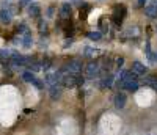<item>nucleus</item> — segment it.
I'll use <instances>...</instances> for the list:
<instances>
[{"label": "nucleus", "mask_w": 157, "mask_h": 135, "mask_svg": "<svg viewBox=\"0 0 157 135\" xmlns=\"http://www.w3.org/2000/svg\"><path fill=\"white\" fill-rule=\"evenodd\" d=\"M82 69H83L82 61H78V60H72V61H69L68 64H64V66L61 68V69H60V72H61V75H63V74L80 75V74H82Z\"/></svg>", "instance_id": "obj_1"}, {"label": "nucleus", "mask_w": 157, "mask_h": 135, "mask_svg": "<svg viewBox=\"0 0 157 135\" xmlns=\"http://www.w3.org/2000/svg\"><path fill=\"white\" fill-rule=\"evenodd\" d=\"M60 83H61V87L74 88V87H78V85H83V77H80V75H72V74H63Z\"/></svg>", "instance_id": "obj_2"}, {"label": "nucleus", "mask_w": 157, "mask_h": 135, "mask_svg": "<svg viewBox=\"0 0 157 135\" xmlns=\"http://www.w3.org/2000/svg\"><path fill=\"white\" fill-rule=\"evenodd\" d=\"M99 71H101V66H99V63H96V61L88 63L86 68H85V74H86V77H90V79H94L96 75H99Z\"/></svg>", "instance_id": "obj_3"}, {"label": "nucleus", "mask_w": 157, "mask_h": 135, "mask_svg": "<svg viewBox=\"0 0 157 135\" xmlns=\"http://www.w3.org/2000/svg\"><path fill=\"white\" fill-rule=\"evenodd\" d=\"M61 93H63V87H61V83H57V85H52V87H49V94H50V99H54V101L60 99Z\"/></svg>", "instance_id": "obj_4"}, {"label": "nucleus", "mask_w": 157, "mask_h": 135, "mask_svg": "<svg viewBox=\"0 0 157 135\" xmlns=\"http://www.w3.org/2000/svg\"><path fill=\"white\" fill-rule=\"evenodd\" d=\"M123 88L130 91V93H135L140 88V83H138V80H135V79H127L126 82L123 83Z\"/></svg>", "instance_id": "obj_5"}, {"label": "nucleus", "mask_w": 157, "mask_h": 135, "mask_svg": "<svg viewBox=\"0 0 157 135\" xmlns=\"http://www.w3.org/2000/svg\"><path fill=\"white\" fill-rule=\"evenodd\" d=\"M126 102H127L126 94L124 93H116V96H115V107H116V109H120V110L124 109Z\"/></svg>", "instance_id": "obj_6"}, {"label": "nucleus", "mask_w": 157, "mask_h": 135, "mask_svg": "<svg viewBox=\"0 0 157 135\" xmlns=\"http://www.w3.org/2000/svg\"><path fill=\"white\" fill-rule=\"evenodd\" d=\"M132 71H134L137 75H145L146 71H148V68L143 64V63H140V61H134V63H132Z\"/></svg>", "instance_id": "obj_7"}, {"label": "nucleus", "mask_w": 157, "mask_h": 135, "mask_svg": "<svg viewBox=\"0 0 157 135\" xmlns=\"http://www.w3.org/2000/svg\"><path fill=\"white\" fill-rule=\"evenodd\" d=\"M13 14H14V10H13L11 6L10 8H3L2 11H0V19H2L3 22H10L13 19Z\"/></svg>", "instance_id": "obj_8"}, {"label": "nucleus", "mask_w": 157, "mask_h": 135, "mask_svg": "<svg viewBox=\"0 0 157 135\" xmlns=\"http://www.w3.org/2000/svg\"><path fill=\"white\" fill-rule=\"evenodd\" d=\"M145 14H146L149 19H157V6H155L154 3L148 5V6L145 8Z\"/></svg>", "instance_id": "obj_9"}, {"label": "nucleus", "mask_w": 157, "mask_h": 135, "mask_svg": "<svg viewBox=\"0 0 157 135\" xmlns=\"http://www.w3.org/2000/svg\"><path fill=\"white\" fill-rule=\"evenodd\" d=\"M29 14L32 17H38L39 14H41V6H39L38 3H30L29 5Z\"/></svg>", "instance_id": "obj_10"}, {"label": "nucleus", "mask_w": 157, "mask_h": 135, "mask_svg": "<svg viewBox=\"0 0 157 135\" xmlns=\"http://www.w3.org/2000/svg\"><path fill=\"white\" fill-rule=\"evenodd\" d=\"M83 53H85L86 57H90V58H94V57L101 55V50H99V49H94V47H86V49L83 50Z\"/></svg>", "instance_id": "obj_11"}, {"label": "nucleus", "mask_w": 157, "mask_h": 135, "mask_svg": "<svg viewBox=\"0 0 157 135\" xmlns=\"http://www.w3.org/2000/svg\"><path fill=\"white\" fill-rule=\"evenodd\" d=\"M60 16H61V17H69V16H71V5H69V3H63V5H61Z\"/></svg>", "instance_id": "obj_12"}, {"label": "nucleus", "mask_w": 157, "mask_h": 135, "mask_svg": "<svg viewBox=\"0 0 157 135\" xmlns=\"http://www.w3.org/2000/svg\"><path fill=\"white\" fill-rule=\"evenodd\" d=\"M143 82H145V85H148V87H151L152 90H155L157 91V77H145V80H143Z\"/></svg>", "instance_id": "obj_13"}, {"label": "nucleus", "mask_w": 157, "mask_h": 135, "mask_svg": "<svg viewBox=\"0 0 157 135\" xmlns=\"http://www.w3.org/2000/svg\"><path fill=\"white\" fill-rule=\"evenodd\" d=\"M112 83H113V77H112V75H109V77H105V79H102V80H101V88H102V90L110 88V87H112Z\"/></svg>", "instance_id": "obj_14"}, {"label": "nucleus", "mask_w": 157, "mask_h": 135, "mask_svg": "<svg viewBox=\"0 0 157 135\" xmlns=\"http://www.w3.org/2000/svg\"><path fill=\"white\" fill-rule=\"evenodd\" d=\"M22 79L25 80V82H30V83H33V80H35L36 77H35V74H33V72H30V71H25V72H22Z\"/></svg>", "instance_id": "obj_15"}, {"label": "nucleus", "mask_w": 157, "mask_h": 135, "mask_svg": "<svg viewBox=\"0 0 157 135\" xmlns=\"http://www.w3.org/2000/svg\"><path fill=\"white\" fill-rule=\"evenodd\" d=\"M22 44H24V47H30V46H32V35H30V33H25V35H24Z\"/></svg>", "instance_id": "obj_16"}, {"label": "nucleus", "mask_w": 157, "mask_h": 135, "mask_svg": "<svg viewBox=\"0 0 157 135\" xmlns=\"http://www.w3.org/2000/svg\"><path fill=\"white\" fill-rule=\"evenodd\" d=\"M88 38L93 39V41H99V39L102 38V33L101 32H90L88 33Z\"/></svg>", "instance_id": "obj_17"}, {"label": "nucleus", "mask_w": 157, "mask_h": 135, "mask_svg": "<svg viewBox=\"0 0 157 135\" xmlns=\"http://www.w3.org/2000/svg\"><path fill=\"white\" fill-rule=\"evenodd\" d=\"M32 85H35L38 90H43V88H44V82H43V80H38V79L33 80V83H32Z\"/></svg>", "instance_id": "obj_18"}, {"label": "nucleus", "mask_w": 157, "mask_h": 135, "mask_svg": "<svg viewBox=\"0 0 157 135\" xmlns=\"http://www.w3.org/2000/svg\"><path fill=\"white\" fill-rule=\"evenodd\" d=\"M115 64H116L118 68H120V66H123V64H124V58H116Z\"/></svg>", "instance_id": "obj_19"}, {"label": "nucleus", "mask_w": 157, "mask_h": 135, "mask_svg": "<svg viewBox=\"0 0 157 135\" xmlns=\"http://www.w3.org/2000/svg\"><path fill=\"white\" fill-rule=\"evenodd\" d=\"M29 3H32V0H19V5L21 6H25V5H29Z\"/></svg>", "instance_id": "obj_20"}, {"label": "nucleus", "mask_w": 157, "mask_h": 135, "mask_svg": "<svg viewBox=\"0 0 157 135\" xmlns=\"http://www.w3.org/2000/svg\"><path fill=\"white\" fill-rule=\"evenodd\" d=\"M137 2H138V6H145V2H146V0H137Z\"/></svg>", "instance_id": "obj_21"}]
</instances>
